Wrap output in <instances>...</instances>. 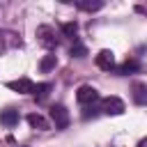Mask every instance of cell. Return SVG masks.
<instances>
[{
	"mask_svg": "<svg viewBox=\"0 0 147 147\" xmlns=\"http://www.w3.org/2000/svg\"><path fill=\"white\" fill-rule=\"evenodd\" d=\"M37 41L44 46V48H57V44H60V39H57V34H55V30L51 28V25H39L37 28Z\"/></svg>",
	"mask_w": 147,
	"mask_h": 147,
	"instance_id": "cell-1",
	"label": "cell"
},
{
	"mask_svg": "<svg viewBox=\"0 0 147 147\" xmlns=\"http://www.w3.org/2000/svg\"><path fill=\"white\" fill-rule=\"evenodd\" d=\"M101 113H106V115H122L126 108H124V101L119 99V96H106L103 101H101V108H99Z\"/></svg>",
	"mask_w": 147,
	"mask_h": 147,
	"instance_id": "cell-2",
	"label": "cell"
},
{
	"mask_svg": "<svg viewBox=\"0 0 147 147\" xmlns=\"http://www.w3.org/2000/svg\"><path fill=\"white\" fill-rule=\"evenodd\" d=\"M51 119H53V124H55V129H67L69 126V110L64 108V106H53L51 108Z\"/></svg>",
	"mask_w": 147,
	"mask_h": 147,
	"instance_id": "cell-3",
	"label": "cell"
},
{
	"mask_svg": "<svg viewBox=\"0 0 147 147\" xmlns=\"http://www.w3.org/2000/svg\"><path fill=\"white\" fill-rule=\"evenodd\" d=\"M76 99H78V103H83V106H92L94 101H99V92H96L92 85H80L78 92H76Z\"/></svg>",
	"mask_w": 147,
	"mask_h": 147,
	"instance_id": "cell-4",
	"label": "cell"
},
{
	"mask_svg": "<svg viewBox=\"0 0 147 147\" xmlns=\"http://www.w3.org/2000/svg\"><path fill=\"white\" fill-rule=\"evenodd\" d=\"M94 62H96V67H99V69L110 71V69H115V53H113V51H108V48H103V51H99V53H96Z\"/></svg>",
	"mask_w": 147,
	"mask_h": 147,
	"instance_id": "cell-5",
	"label": "cell"
},
{
	"mask_svg": "<svg viewBox=\"0 0 147 147\" xmlns=\"http://www.w3.org/2000/svg\"><path fill=\"white\" fill-rule=\"evenodd\" d=\"M7 87H9V90H14V92H18V94H32V92H34V83H32L30 78L9 80V83H7Z\"/></svg>",
	"mask_w": 147,
	"mask_h": 147,
	"instance_id": "cell-6",
	"label": "cell"
},
{
	"mask_svg": "<svg viewBox=\"0 0 147 147\" xmlns=\"http://www.w3.org/2000/svg\"><path fill=\"white\" fill-rule=\"evenodd\" d=\"M16 46H21V37H18L16 32L2 30V32H0V51H5V48H16Z\"/></svg>",
	"mask_w": 147,
	"mask_h": 147,
	"instance_id": "cell-7",
	"label": "cell"
},
{
	"mask_svg": "<svg viewBox=\"0 0 147 147\" xmlns=\"http://www.w3.org/2000/svg\"><path fill=\"white\" fill-rule=\"evenodd\" d=\"M133 92V101L138 103V106H147V87L142 85V83H133V87H131Z\"/></svg>",
	"mask_w": 147,
	"mask_h": 147,
	"instance_id": "cell-8",
	"label": "cell"
},
{
	"mask_svg": "<svg viewBox=\"0 0 147 147\" xmlns=\"http://www.w3.org/2000/svg\"><path fill=\"white\" fill-rule=\"evenodd\" d=\"M28 124H30L32 129H39V131H46V129H48V119H46L44 115H39V113H30V115H28Z\"/></svg>",
	"mask_w": 147,
	"mask_h": 147,
	"instance_id": "cell-9",
	"label": "cell"
},
{
	"mask_svg": "<svg viewBox=\"0 0 147 147\" xmlns=\"http://www.w3.org/2000/svg\"><path fill=\"white\" fill-rule=\"evenodd\" d=\"M0 122H2L5 126H16V124H18V110H11V108L2 110V113H0Z\"/></svg>",
	"mask_w": 147,
	"mask_h": 147,
	"instance_id": "cell-10",
	"label": "cell"
},
{
	"mask_svg": "<svg viewBox=\"0 0 147 147\" xmlns=\"http://www.w3.org/2000/svg\"><path fill=\"white\" fill-rule=\"evenodd\" d=\"M140 69V62L138 60H126V62H122L119 67H117V74L119 76H129V74H133V71H138Z\"/></svg>",
	"mask_w": 147,
	"mask_h": 147,
	"instance_id": "cell-11",
	"label": "cell"
},
{
	"mask_svg": "<svg viewBox=\"0 0 147 147\" xmlns=\"http://www.w3.org/2000/svg\"><path fill=\"white\" fill-rule=\"evenodd\" d=\"M76 7L83 9V11H96V9L103 7V2L101 0H76Z\"/></svg>",
	"mask_w": 147,
	"mask_h": 147,
	"instance_id": "cell-12",
	"label": "cell"
},
{
	"mask_svg": "<svg viewBox=\"0 0 147 147\" xmlns=\"http://www.w3.org/2000/svg\"><path fill=\"white\" fill-rule=\"evenodd\" d=\"M55 64H57V57H55L53 53H48V55H44V60L39 62V69H41V71H51V69H55Z\"/></svg>",
	"mask_w": 147,
	"mask_h": 147,
	"instance_id": "cell-13",
	"label": "cell"
},
{
	"mask_svg": "<svg viewBox=\"0 0 147 147\" xmlns=\"http://www.w3.org/2000/svg\"><path fill=\"white\" fill-rule=\"evenodd\" d=\"M60 30H62V34H64V37H69V39H76V34H78V25H76V23H71V21H69V23H62V25H60Z\"/></svg>",
	"mask_w": 147,
	"mask_h": 147,
	"instance_id": "cell-14",
	"label": "cell"
},
{
	"mask_svg": "<svg viewBox=\"0 0 147 147\" xmlns=\"http://www.w3.org/2000/svg\"><path fill=\"white\" fill-rule=\"evenodd\" d=\"M48 92H51V83H39V85H34V96L37 99H46L48 96Z\"/></svg>",
	"mask_w": 147,
	"mask_h": 147,
	"instance_id": "cell-15",
	"label": "cell"
},
{
	"mask_svg": "<svg viewBox=\"0 0 147 147\" xmlns=\"http://www.w3.org/2000/svg\"><path fill=\"white\" fill-rule=\"evenodd\" d=\"M85 55H87V48H85L83 44L76 41V44L71 46V57H85Z\"/></svg>",
	"mask_w": 147,
	"mask_h": 147,
	"instance_id": "cell-16",
	"label": "cell"
},
{
	"mask_svg": "<svg viewBox=\"0 0 147 147\" xmlns=\"http://www.w3.org/2000/svg\"><path fill=\"white\" fill-rule=\"evenodd\" d=\"M140 147H147V140H142V142H140Z\"/></svg>",
	"mask_w": 147,
	"mask_h": 147,
	"instance_id": "cell-17",
	"label": "cell"
}]
</instances>
